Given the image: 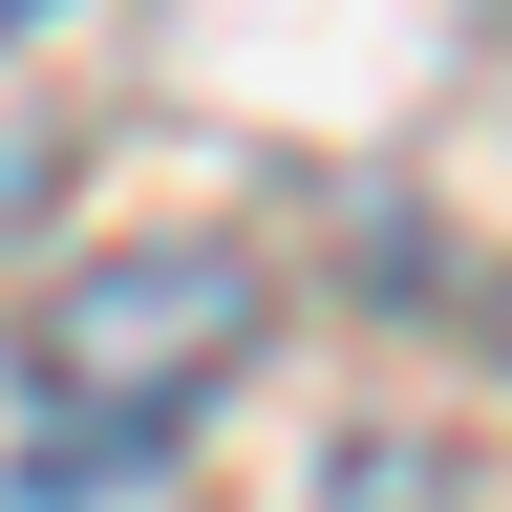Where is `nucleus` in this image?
Here are the masks:
<instances>
[{"instance_id": "nucleus-1", "label": "nucleus", "mask_w": 512, "mask_h": 512, "mask_svg": "<svg viewBox=\"0 0 512 512\" xmlns=\"http://www.w3.org/2000/svg\"><path fill=\"white\" fill-rule=\"evenodd\" d=\"M235 363H256V256L235 235H107L86 278H43V320H22V512H64V470L128 491Z\"/></svg>"}, {"instance_id": "nucleus-2", "label": "nucleus", "mask_w": 512, "mask_h": 512, "mask_svg": "<svg viewBox=\"0 0 512 512\" xmlns=\"http://www.w3.org/2000/svg\"><path fill=\"white\" fill-rule=\"evenodd\" d=\"M22 22H43V0H0V43H22Z\"/></svg>"}]
</instances>
